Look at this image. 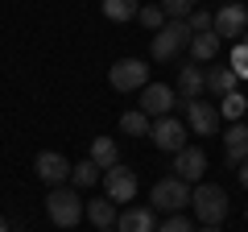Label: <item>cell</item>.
<instances>
[{"mask_svg":"<svg viewBox=\"0 0 248 232\" xmlns=\"http://www.w3.org/2000/svg\"><path fill=\"white\" fill-rule=\"evenodd\" d=\"M46 215H50L58 228H75L83 220V195L75 187H54L46 195Z\"/></svg>","mask_w":248,"mask_h":232,"instance_id":"cell-1","label":"cell"},{"mask_svg":"<svg viewBox=\"0 0 248 232\" xmlns=\"http://www.w3.org/2000/svg\"><path fill=\"white\" fill-rule=\"evenodd\" d=\"M190 207H195V215L203 224H219L223 215H228V195H223V187H211V182H199L195 191H190Z\"/></svg>","mask_w":248,"mask_h":232,"instance_id":"cell-2","label":"cell"},{"mask_svg":"<svg viewBox=\"0 0 248 232\" xmlns=\"http://www.w3.org/2000/svg\"><path fill=\"white\" fill-rule=\"evenodd\" d=\"M190 25L186 21H166V25L157 29V37H153V58L157 63H174L178 54H182V46H190Z\"/></svg>","mask_w":248,"mask_h":232,"instance_id":"cell-3","label":"cell"},{"mask_svg":"<svg viewBox=\"0 0 248 232\" xmlns=\"http://www.w3.org/2000/svg\"><path fill=\"white\" fill-rule=\"evenodd\" d=\"M108 83H112L116 91H141L145 83H149V66H145L141 58H120V63H112V71H108Z\"/></svg>","mask_w":248,"mask_h":232,"instance_id":"cell-4","label":"cell"},{"mask_svg":"<svg viewBox=\"0 0 248 232\" xmlns=\"http://www.w3.org/2000/svg\"><path fill=\"white\" fill-rule=\"evenodd\" d=\"M153 207H161V212H182V207H190V182L182 179H157L153 182Z\"/></svg>","mask_w":248,"mask_h":232,"instance_id":"cell-5","label":"cell"},{"mask_svg":"<svg viewBox=\"0 0 248 232\" xmlns=\"http://www.w3.org/2000/svg\"><path fill=\"white\" fill-rule=\"evenodd\" d=\"M149 137H153V145H157V149L178 153V149H186V120H174V116H157V120L149 125Z\"/></svg>","mask_w":248,"mask_h":232,"instance_id":"cell-6","label":"cell"},{"mask_svg":"<svg viewBox=\"0 0 248 232\" xmlns=\"http://www.w3.org/2000/svg\"><path fill=\"white\" fill-rule=\"evenodd\" d=\"M186 129L203 133V137H215L219 133V108L207 104V99H186Z\"/></svg>","mask_w":248,"mask_h":232,"instance_id":"cell-7","label":"cell"},{"mask_svg":"<svg viewBox=\"0 0 248 232\" xmlns=\"http://www.w3.org/2000/svg\"><path fill=\"white\" fill-rule=\"evenodd\" d=\"M211 29L219 33V42L244 37V29H248V9H244V4H223V9L211 17Z\"/></svg>","mask_w":248,"mask_h":232,"instance_id":"cell-8","label":"cell"},{"mask_svg":"<svg viewBox=\"0 0 248 232\" xmlns=\"http://www.w3.org/2000/svg\"><path fill=\"white\" fill-rule=\"evenodd\" d=\"M174 87H166V83H145L141 87V112L149 116V120H157V116H170V108H174Z\"/></svg>","mask_w":248,"mask_h":232,"instance_id":"cell-9","label":"cell"},{"mask_svg":"<svg viewBox=\"0 0 248 232\" xmlns=\"http://www.w3.org/2000/svg\"><path fill=\"white\" fill-rule=\"evenodd\" d=\"M71 166H75V162H66L62 153H54V149H42V153H37V162H33L37 179L50 182V187H62V182L71 179Z\"/></svg>","mask_w":248,"mask_h":232,"instance_id":"cell-10","label":"cell"},{"mask_svg":"<svg viewBox=\"0 0 248 232\" xmlns=\"http://www.w3.org/2000/svg\"><path fill=\"white\" fill-rule=\"evenodd\" d=\"M104 191L112 203H124V199H137V174L128 166H112L104 170Z\"/></svg>","mask_w":248,"mask_h":232,"instance_id":"cell-11","label":"cell"},{"mask_svg":"<svg viewBox=\"0 0 248 232\" xmlns=\"http://www.w3.org/2000/svg\"><path fill=\"white\" fill-rule=\"evenodd\" d=\"M203 170H207V153L203 149H178L174 153V179H182V182H199L203 179Z\"/></svg>","mask_w":248,"mask_h":232,"instance_id":"cell-12","label":"cell"},{"mask_svg":"<svg viewBox=\"0 0 248 232\" xmlns=\"http://www.w3.org/2000/svg\"><path fill=\"white\" fill-rule=\"evenodd\" d=\"M116 228L120 232H157V220H153L149 207H124L116 215Z\"/></svg>","mask_w":248,"mask_h":232,"instance_id":"cell-13","label":"cell"},{"mask_svg":"<svg viewBox=\"0 0 248 232\" xmlns=\"http://www.w3.org/2000/svg\"><path fill=\"white\" fill-rule=\"evenodd\" d=\"M223 149H228V162H232V166L248 162V125H232L228 133H223Z\"/></svg>","mask_w":248,"mask_h":232,"instance_id":"cell-14","label":"cell"},{"mask_svg":"<svg viewBox=\"0 0 248 232\" xmlns=\"http://www.w3.org/2000/svg\"><path fill=\"white\" fill-rule=\"evenodd\" d=\"M203 83H207V91L211 96H232L236 91V71L232 66H211V71H203Z\"/></svg>","mask_w":248,"mask_h":232,"instance_id":"cell-15","label":"cell"},{"mask_svg":"<svg viewBox=\"0 0 248 232\" xmlns=\"http://www.w3.org/2000/svg\"><path fill=\"white\" fill-rule=\"evenodd\" d=\"M199 91H207L203 71H199V66H182V71H178V96H182V104L186 99H199Z\"/></svg>","mask_w":248,"mask_h":232,"instance_id":"cell-16","label":"cell"},{"mask_svg":"<svg viewBox=\"0 0 248 232\" xmlns=\"http://www.w3.org/2000/svg\"><path fill=\"white\" fill-rule=\"evenodd\" d=\"M95 166H104V170H112V166H120V149H116V141L112 137H95L91 141V153H87Z\"/></svg>","mask_w":248,"mask_h":232,"instance_id":"cell-17","label":"cell"},{"mask_svg":"<svg viewBox=\"0 0 248 232\" xmlns=\"http://www.w3.org/2000/svg\"><path fill=\"white\" fill-rule=\"evenodd\" d=\"M83 215H87L95 228H116V203L112 199H91V203L83 207Z\"/></svg>","mask_w":248,"mask_h":232,"instance_id":"cell-18","label":"cell"},{"mask_svg":"<svg viewBox=\"0 0 248 232\" xmlns=\"http://www.w3.org/2000/svg\"><path fill=\"white\" fill-rule=\"evenodd\" d=\"M215 54H219V33H195L190 37V58H195V63H211Z\"/></svg>","mask_w":248,"mask_h":232,"instance_id":"cell-19","label":"cell"},{"mask_svg":"<svg viewBox=\"0 0 248 232\" xmlns=\"http://www.w3.org/2000/svg\"><path fill=\"white\" fill-rule=\"evenodd\" d=\"M99 9H104L108 21H133L141 13V4L137 0H99Z\"/></svg>","mask_w":248,"mask_h":232,"instance_id":"cell-20","label":"cell"},{"mask_svg":"<svg viewBox=\"0 0 248 232\" xmlns=\"http://www.w3.org/2000/svg\"><path fill=\"white\" fill-rule=\"evenodd\" d=\"M95 179H99V166L95 162H75L71 166V182H75V191H87V187H95Z\"/></svg>","mask_w":248,"mask_h":232,"instance_id":"cell-21","label":"cell"},{"mask_svg":"<svg viewBox=\"0 0 248 232\" xmlns=\"http://www.w3.org/2000/svg\"><path fill=\"white\" fill-rule=\"evenodd\" d=\"M149 125H153V120L141 112V108H137V112H124V116H120V129H124L128 137H149Z\"/></svg>","mask_w":248,"mask_h":232,"instance_id":"cell-22","label":"cell"},{"mask_svg":"<svg viewBox=\"0 0 248 232\" xmlns=\"http://www.w3.org/2000/svg\"><path fill=\"white\" fill-rule=\"evenodd\" d=\"M240 116H248V104H244V96H240V91L223 96V112H219V120H240Z\"/></svg>","mask_w":248,"mask_h":232,"instance_id":"cell-23","label":"cell"},{"mask_svg":"<svg viewBox=\"0 0 248 232\" xmlns=\"http://www.w3.org/2000/svg\"><path fill=\"white\" fill-rule=\"evenodd\" d=\"M137 21H141V25H149V29H161L170 17H166V9H161V4H145V9L137 13Z\"/></svg>","mask_w":248,"mask_h":232,"instance_id":"cell-24","label":"cell"},{"mask_svg":"<svg viewBox=\"0 0 248 232\" xmlns=\"http://www.w3.org/2000/svg\"><path fill=\"white\" fill-rule=\"evenodd\" d=\"M161 9H166V17L170 21H182L186 13H195V0H157Z\"/></svg>","mask_w":248,"mask_h":232,"instance_id":"cell-25","label":"cell"},{"mask_svg":"<svg viewBox=\"0 0 248 232\" xmlns=\"http://www.w3.org/2000/svg\"><path fill=\"white\" fill-rule=\"evenodd\" d=\"M186 25H190V33H211V13H207V9H195Z\"/></svg>","mask_w":248,"mask_h":232,"instance_id":"cell-26","label":"cell"},{"mask_svg":"<svg viewBox=\"0 0 248 232\" xmlns=\"http://www.w3.org/2000/svg\"><path fill=\"white\" fill-rule=\"evenodd\" d=\"M232 71H236V79H248V46H240L232 54Z\"/></svg>","mask_w":248,"mask_h":232,"instance_id":"cell-27","label":"cell"},{"mask_svg":"<svg viewBox=\"0 0 248 232\" xmlns=\"http://www.w3.org/2000/svg\"><path fill=\"white\" fill-rule=\"evenodd\" d=\"M157 232H195V228H190V220H182V215H170L166 224H157Z\"/></svg>","mask_w":248,"mask_h":232,"instance_id":"cell-28","label":"cell"},{"mask_svg":"<svg viewBox=\"0 0 248 232\" xmlns=\"http://www.w3.org/2000/svg\"><path fill=\"white\" fill-rule=\"evenodd\" d=\"M236 170H240V187H244V191H248V162H240V166H236Z\"/></svg>","mask_w":248,"mask_h":232,"instance_id":"cell-29","label":"cell"},{"mask_svg":"<svg viewBox=\"0 0 248 232\" xmlns=\"http://www.w3.org/2000/svg\"><path fill=\"white\" fill-rule=\"evenodd\" d=\"M195 232H215V228H211V224H203V228H195Z\"/></svg>","mask_w":248,"mask_h":232,"instance_id":"cell-30","label":"cell"},{"mask_svg":"<svg viewBox=\"0 0 248 232\" xmlns=\"http://www.w3.org/2000/svg\"><path fill=\"white\" fill-rule=\"evenodd\" d=\"M0 232H9V224H4V215H0Z\"/></svg>","mask_w":248,"mask_h":232,"instance_id":"cell-31","label":"cell"},{"mask_svg":"<svg viewBox=\"0 0 248 232\" xmlns=\"http://www.w3.org/2000/svg\"><path fill=\"white\" fill-rule=\"evenodd\" d=\"M9 232H25V228H9Z\"/></svg>","mask_w":248,"mask_h":232,"instance_id":"cell-32","label":"cell"},{"mask_svg":"<svg viewBox=\"0 0 248 232\" xmlns=\"http://www.w3.org/2000/svg\"><path fill=\"white\" fill-rule=\"evenodd\" d=\"M99 232H112V228H99Z\"/></svg>","mask_w":248,"mask_h":232,"instance_id":"cell-33","label":"cell"},{"mask_svg":"<svg viewBox=\"0 0 248 232\" xmlns=\"http://www.w3.org/2000/svg\"><path fill=\"white\" fill-rule=\"evenodd\" d=\"M244 37H248V29H244Z\"/></svg>","mask_w":248,"mask_h":232,"instance_id":"cell-34","label":"cell"}]
</instances>
